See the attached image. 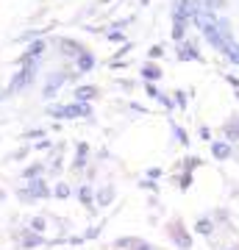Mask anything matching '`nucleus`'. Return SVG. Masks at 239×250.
Listing matches in <instances>:
<instances>
[{
  "label": "nucleus",
  "instance_id": "1",
  "mask_svg": "<svg viewBox=\"0 0 239 250\" xmlns=\"http://www.w3.org/2000/svg\"><path fill=\"white\" fill-rule=\"evenodd\" d=\"M36 70H39L36 59H34V62H22L20 72L9 81V86H6V89L0 92V100H6V98H11V95H20L22 89H28V86L34 83V78H36Z\"/></svg>",
  "mask_w": 239,
  "mask_h": 250
},
{
  "label": "nucleus",
  "instance_id": "2",
  "mask_svg": "<svg viewBox=\"0 0 239 250\" xmlns=\"http://www.w3.org/2000/svg\"><path fill=\"white\" fill-rule=\"evenodd\" d=\"M44 114L53 117V120H89L92 117V106L89 103H78V100H72V103H67V106H50L44 108Z\"/></svg>",
  "mask_w": 239,
  "mask_h": 250
},
{
  "label": "nucleus",
  "instance_id": "3",
  "mask_svg": "<svg viewBox=\"0 0 239 250\" xmlns=\"http://www.w3.org/2000/svg\"><path fill=\"white\" fill-rule=\"evenodd\" d=\"M167 233H170V239L175 242V248H181V250L192 248V236H189V231H186V225L181 220H173L167 225Z\"/></svg>",
  "mask_w": 239,
  "mask_h": 250
},
{
  "label": "nucleus",
  "instance_id": "4",
  "mask_svg": "<svg viewBox=\"0 0 239 250\" xmlns=\"http://www.w3.org/2000/svg\"><path fill=\"white\" fill-rule=\"evenodd\" d=\"M67 78H70V72H64V70L50 72V75H47V81H44V89H42V95H44L47 100H50V98H56V92L62 89V83H64Z\"/></svg>",
  "mask_w": 239,
  "mask_h": 250
},
{
  "label": "nucleus",
  "instance_id": "5",
  "mask_svg": "<svg viewBox=\"0 0 239 250\" xmlns=\"http://www.w3.org/2000/svg\"><path fill=\"white\" fill-rule=\"evenodd\" d=\"M28 195H31V200H44V197L53 195V189L47 187V181L44 178H36V181H28Z\"/></svg>",
  "mask_w": 239,
  "mask_h": 250
},
{
  "label": "nucleus",
  "instance_id": "6",
  "mask_svg": "<svg viewBox=\"0 0 239 250\" xmlns=\"http://www.w3.org/2000/svg\"><path fill=\"white\" fill-rule=\"evenodd\" d=\"M178 59L181 62H200V50L192 39H184V42H178Z\"/></svg>",
  "mask_w": 239,
  "mask_h": 250
},
{
  "label": "nucleus",
  "instance_id": "7",
  "mask_svg": "<svg viewBox=\"0 0 239 250\" xmlns=\"http://www.w3.org/2000/svg\"><path fill=\"white\" fill-rule=\"evenodd\" d=\"M95 56L89 53V50H84V53L78 56V59H75V72H72V78H75V75H84V72H92L95 70Z\"/></svg>",
  "mask_w": 239,
  "mask_h": 250
},
{
  "label": "nucleus",
  "instance_id": "8",
  "mask_svg": "<svg viewBox=\"0 0 239 250\" xmlns=\"http://www.w3.org/2000/svg\"><path fill=\"white\" fill-rule=\"evenodd\" d=\"M203 36H206V42H209L214 50H222V47H225V36L217 31V25H214V22H209V25L203 28Z\"/></svg>",
  "mask_w": 239,
  "mask_h": 250
},
{
  "label": "nucleus",
  "instance_id": "9",
  "mask_svg": "<svg viewBox=\"0 0 239 250\" xmlns=\"http://www.w3.org/2000/svg\"><path fill=\"white\" fill-rule=\"evenodd\" d=\"M20 248H39V245H47V239H44L42 233H34V231H22L20 233V242H17Z\"/></svg>",
  "mask_w": 239,
  "mask_h": 250
},
{
  "label": "nucleus",
  "instance_id": "10",
  "mask_svg": "<svg viewBox=\"0 0 239 250\" xmlns=\"http://www.w3.org/2000/svg\"><path fill=\"white\" fill-rule=\"evenodd\" d=\"M222 136H225V142H228V145L239 142V114L231 117L228 123L222 125Z\"/></svg>",
  "mask_w": 239,
  "mask_h": 250
},
{
  "label": "nucleus",
  "instance_id": "11",
  "mask_svg": "<svg viewBox=\"0 0 239 250\" xmlns=\"http://www.w3.org/2000/svg\"><path fill=\"white\" fill-rule=\"evenodd\" d=\"M212 156L217 161H225L234 156V145H228L225 139H220V142H212Z\"/></svg>",
  "mask_w": 239,
  "mask_h": 250
},
{
  "label": "nucleus",
  "instance_id": "12",
  "mask_svg": "<svg viewBox=\"0 0 239 250\" xmlns=\"http://www.w3.org/2000/svg\"><path fill=\"white\" fill-rule=\"evenodd\" d=\"M44 47H47V42H44V39H34V42L28 45L25 56L20 59V64H22V62H34V59H39V56L44 53Z\"/></svg>",
  "mask_w": 239,
  "mask_h": 250
},
{
  "label": "nucleus",
  "instance_id": "13",
  "mask_svg": "<svg viewBox=\"0 0 239 250\" xmlns=\"http://www.w3.org/2000/svg\"><path fill=\"white\" fill-rule=\"evenodd\" d=\"M75 195H78V203L84 206V208H89V211L95 208V189L89 187V184L78 187V192H75Z\"/></svg>",
  "mask_w": 239,
  "mask_h": 250
},
{
  "label": "nucleus",
  "instance_id": "14",
  "mask_svg": "<svg viewBox=\"0 0 239 250\" xmlns=\"http://www.w3.org/2000/svg\"><path fill=\"white\" fill-rule=\"evenodd\" d=\"M75 159H72V170H84L87 167V161H89V145L87 142H78L75 145Z\"/></svg>",
  "mask_w": 239,
  "mask_h": 250
},
{
  "label": "nucleus",
  "instance_id": "15",
  "mask_svg": "<svg viewBox=\"0 0 239 250\" xmlns=\"http://www.w3.org/2000/svg\"><path fill=\"white\" fill-rule=\"evenodd\" d=\"M100 92L98 86H92V83H84V86H75V100L78 103H89V100H95Z\"/></svg>",
  "mask_w": 239,
  "mask_h": 250
},
{
  "label": "nucleus",
  "instance_id": "16",
  "mask_svg": "<svg viewBox=\"0 0 239 250\" xmlns=\"http://www.w3.org/2000/svg\"><path fill=\"white\" fill-rule=\"evenodd\" d=\"M111 200H114V187L111 184H106V187H100L95 192V203L98 206H111Z\"/></svg>",
  "mask_w": 239,
  "mask_h": 250
},
{
  "label": "nucleus",
  "instance_id": "17",
  "mask_svg": "<svg viewBox=\"0 0 239 250\" xmlns=\"http://www.w3.org/2000/svg\"><path fill=\"white\" fill-rule=\"evenodd\" d=\"M214 228H217V225H214L212 217H200V220L195 223V231L200 233V236H206V239H209V236H214Z\"/></svg>",
  "mask_w": 239,
  "mask_h": 250
},
{
  "label": "nucleus",
  "instance_id": "18",
  "mask_svg": "<svg viewBox=\"0 0 239 250\" xmlns=\"http://www.w3.org/2000/svg\"><path fill=\"white\" fill-rule=\"evenodd\" d=\"M59 47H62V53L70 56V59H78V56L84 53V47H81L78 42H72V39H62V42H59Z\"/></svg>",
  "mask_w": 239,
  "mask_h": 250
},
{
  "label": "nucleus",
  "instance_id": "19",
  "mask_svg": "<svg viewBox=\"0 0 239 250\" xmlns=\"http://www.w3.org/2000/svg\"><path fill=\"white\" fill-rule=\"evenodd\" d=\"M159 78H161V67H156V64H142V81L145 83H156Z\"/></svg>",
  "mask_w": 239,
  "mask_h": 250
},
{
  "label": "nucleus",
  "instance_id": "20",
  "mask_svg": "<svg viewBox=\"0 0 239 250\" xmlns=\"http://www.w3.org/2000/svg\"><path fill=\"white\" fill-rule=\"evenodd\" d=\"M44 170H47V167H44L42 161H34V164H28L25 170H22V178H25V181H36V178H42Z\"/></svg>",
  "mask_w": 239,
  "mask_h": 250
},
{
  "label": "nucleus",
  "instance_id": "21",
  "mask_svg": "<svg viewBox=\"0 0 239 250\" xmlns=\"http://www.w3.org/2000/svg\"><path fill=\"white\" fill-rule=\"evenodd\" d=\"M220 53H225V59H228L231 64H237V67H239V42H234V39H231V42H225V47H222Z\"/></svg>",
  "mask_w": 239,
  "mask_h": 250
},
{
  "label": "nucleus",
  "instance_id": "22",
  "mask_svg": "<svg viewBox=\"0 0 239 250\" xmlns=\"http://www.w3.org/2000/svg\"><path fill=\"white\" fill-rule=\"evenodd\" d=\"M70 195H72V187L67 184V181H59V184L53 187V197H56V200H67Z\"/></svg>",
  "mask_w": 239,
  "mask_h": 250
},
{
  "label": "nucleus",
  "instance_id": "23",
  "mask_svg": "<svg viewBox=\"0 0 239 250\" xmlns=\"http://www.w3.org/2000/svg\"><path fill=\"white\" fill-rule=\"evenodd\" d=\"M44 228H47V220H44V217H31V220H28V231L44 233Z\"/></svg>",
  "mask_w": 239,
  "mask_h": 250
},
{
  "label": "nucleus",
  "instance_id": "24",
  "mask_svg": "<svg viewBox=\"0 0 239 250\" xmlns=\"http://www.w3.org/2000/svg\"><path fill=\"white\" fill-rule=\"evenodd\" d=\"M22 139L25 142H39V139H44V128H31V131L22 134Z\"/></svg>",
  "mask_w": 239,
  "mask_h": 250
},
{
  "label": "nucleus",
  "instance_id": "25",
  "mask_svg": "<svg viewBox=\"0 0 239 250\" xmlns=\"http://www.w3.org/2000/svg\"><path fill=\"white\" fill-rule=\"evenodd\" d=\"M173 136H175V139H178L181 145H189V134H186L181 125H173Z\"/></svg>",
  "mask_w": 239,
  "mask_h": 250
},
{
  "label": "nucleus",
  "instance_id": "26",
  "mask_svg": "<svg viewBox=\"0 0 239 250\" xmlns=\"http://www.w3.org/2000/svg\"><path fill=\"white\" fill-rule=\"evenodd\" d=\"M159 103L164 106V111H173V108H175V100L170 98V95H164V92L159 95Z\"/></svg>",
  "mask_w": 239,
  "mask_h": 250
},
{
  "label": "nucleus",
  "instance_id": "27",
  "mask_svg": "<svg viewBox=\"0 0 239 250\" xmlns=\"http://www.w3.org/2000/svg\"><path fill=\"white\" fill-rule=\"evenodd\" d=\"M225 0H203V11H214V9H222Z\"/></svg>",
  "mask_w": 239,
  "mask_h": 250
},
{
  "label": "nucleus",
  "instance_id": "28",
  "mask_svg": "<svg viewBox=\"0 0 239 250\" xmlns=\"http://www.w3.org/2000/svg\"><path fill=\"white\" fill-rule=\"evenodd\" d=\"M145 92H148V98H153V100H159V95H161V89L156 83H145Z\"/></svg>",
  "mask_w": 239,
  "mask_h": 250
},
{
  "label": "nucleus",
  "instance_id": "29",
  "mask_svg": "<svg viewBox=\"0 0 239 250\" xmlns=\"http://www.w3.org/2000/svg\"><path fill=\"white\" fill-rule=\"evenodd\" d=\"M173 100H175V108H184V111H186V103H189V98H186L184 92H175V98H173Z\"/></svg>",
  "mask_w": 239,
  "mask_h": 250
},
{
  "label": "nucleus",
  "instance_id": "30",
  "mask_svg": "<svg viewBox=\"0 0 239 250\" xmlns=\"http://www.w3.org/2000/svg\"><path fill=\"white\" fill-rule=\"evenodd\" d=\"M178 187H181V189H189V187H192V172L184 170V175H181V181H178Z\"/></svg>",
  "mask_w": 239,
  "mask_h": 250
},
{
  "label": "nucleus",
  "instance_id": "31",
  "mask_svg": "<svg viewBox=\"0 0 239 250\" xmlns=\"http://www.w3.org/2000/svg\"><path fill=\"white\" fill-rule=\"evenodd\" d=\"M145 175H148V181H159L164 172H161V167H151V170L145 172Z\"/></svg>",
  "mask_w": 239,
  "mask_h": 250
},
{
  "label": "nucleus",
  "instance_id": "32",
  "mask_svg": "<svg viewBox=\"0 0 239 250\" xmlns=\"http://www.w3.org/2000/svg\"><path fill=\"white\" fill-rule=\"evenodd\" d=\"M100 236V225H92V228H87V233H84V239H98Z\"/></svg>",
  "mask_w": 239,
  "mask_h": 250
},
{
  "label": "nucleus",
  "instance_id": "33",
  "mask_svg": "<svg viewBox=\"0 0 239 250\" xmlns=\"http://www.w3.org/2000/svg\"><path fill=\"white\" fill-rule=\"evenodd\" d=\"M17 200H20V203H34V200H31V195H28V189H25V187L17 189Z\"/></svg>",
  "mask_w": 239,
  "mask_h": 250
},
{
  "label": "nucleus",
  "instance_id": "34",
  "mask_svg": "<svg viewBox=\"0 0 239 250\" xmlns=\"http://www.w3.org/2000/svg\"><path fill=\"white\" fill-rule=\"evenodd\" d=\"M139 187L148 189V192H156V181H148V178H145V181H139Z\"/></svg>",
  "mask_w": 239,
  "mask_h": 250
},
{
  "label": "nucleus",
  "instance_id": "35",
  "mask_svg": "<svg viewBox=\"0 0 239 250\" xmlns=\"http://www.w3.org/2000/svg\"><path fill=\"white\" fill-rule=\"evenodd\" d=\"M161 53H164V47H161V45H153L151 47V59H159Z\"/></svg>",
  "mask_w": 239,
  "mask_h": 250
},
{
  "label": "nucleus",
  "instance_id": "36",
  "mask_svg": "<svg viewBox=\"0 0 239 250\" xmlns=\"http://www.w3.org/2000/svg\"><path fill=\"white\" fill-rule=\"evenodd\" d=\"M200 139H206V142H212V131H209L206 125H203V128H200Z\"/></svg>",
  "mask_w": 239,
  "mask_h": 250
},
{
  "label": "nucleus",
  "instance_id": "37",
  "mask_svg": "<svg viewBox=\"0 0 239 250\" xmlns=\"http://www.w3.org/2000/svg\"><path fill=\"white\" fill-rule=\"evenodd\" d=\"M109 39H111V42H125V36L117 34V31H111V34H109Z\"/></svg>",
  "mask_w": 239,
  "mask_h": 250
},
{
  "label": "nucleus",
  "instance_id": "38",
  "mask_svg": "<svg viewBox=\"0 0 239 250\" xmlns=\"http://www.w3.org/2000/svg\"><path fill=\"white\" fill-rule=\"evenodd\" d=\"M47 147H50V142H47V139H39V142H36V150H47Z\"/></svg>",
  "mask_w": 239,
  "mask_h": 250
},
{
  "label": "nucleus",
  "instance_id": "39",
  "mask_svg": "<svg viewBox=\"0 0 239 250\" xmlns=\"http://www.w3.org/2000/svg\"><path fill=\"white\" fill-rule=\"evenodd\" d=\"M25 156H28V147H22V150H17V153H14V156H11V159H25Z\"/></svg>",
  "mask_w": 239,
  "mask_h": 250
},
{
  "label": "nucleus",
  "instance_id": "40",
  "mask_svg": "<svg viewBox=\"0 0 239 250\" xmlns=\"http://www.w3.org/2000/svg\"><path fill=\"white\" fill-rule=\"evenodd\" d=\"M228 83H231V86H237V89H239V78H234V75H228Z\"/></svg>",
  "mask_w": 239,
  "mask_h": 250
},
{
  "label": "nucleus",
  "instance_id": "41",
  "mask_svg": "<svg viewBox=\"0 0 239 250\" xmlns=\"http://www.w3.org/2000/svg\"><path fill=\"white\" fill-rule=\"evenodd\" d=\"M220 250H239V242H231L228 248H220Z\"/></svg>",
  "mask_w": 239,
  "mask_h": 250
},
{
  "label": "nucleus",
  "instance_id": "42",
  "mask_svg": "<svg viewBox=\"0 0 239 250\" xmlns=\"http://www.w3.org/2000/svg\"><path fill=\"white\" fill-rule=\"evenodd\" d=\"M0 200H6V192H3V189H0Z\"/></svg>",
  "mask_w": 239,
  "mask_h": 250
}]
</instances>
